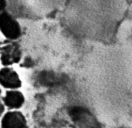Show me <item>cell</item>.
<instances>
[{"label":"cell","instance_id":"6da1fadb","mask_svg":"<svg viewBox=\"0 0 132 128\" xmlns=\"http://www.w3.org/2000/svg\"><path fill=\"white\" fill-rule=\"evenodd\" d=\"M0 31L5 37L10 40H15L21 35L19 23L5 12L0 13Z\"/></svg>","mask_w":132,"mask_h":128},{"label":"cell","instance_id":"7a4b0ae2","mask_svg":"<svg viewBox=\"0 0 132 128\" xmlns=\"http://www.w3.org/2000/svg\"><path fill=\"white\" fill-rule=\"evenodd\" d=\"M21 52L17 44H10L1 49V61L4 65H9L16 63L20 60Z\"/></svg>","mask_w":132,"mask_h":128},{"label":"cell","instance_id":"3957f363","mask_svg":"<svg viewBox=\"0 0 132 128\" xmlns=\"http://www.w3.org/2000/svg\"><path fill=\"white\" fill-rule=\"evenodd\" d=\"M0 84L4 87L16 89L21 85L17 72L11 68L5 67L0 70Z\"/></svg>","mask_w":132,"mask_h":128},{"label":"cell","instance_id":"277c9868","mask_svg":"<svg viewBox=\"0 0 132 128\" xmlns=\"http://www.w3.org/2000/svg\"><path fill=\"white\" fill-rule=\"evenodd\" d=\"M2 128H27L25 118L18 111H10L3 116L1 121Z\"/></svg>","mask_w":132,"mask_h":128},{"label":"cell","instance_id":"5b68a950","mask_svg":"<svg viewBox=\"0 0 132 128\" xmlns=\"http://www.w3.org/2000/svg\"><path fill=\"white\" fill-rule=\"evenodd\" d=\"M24 96L22 93L17 91H9L6 93L3 102L7 107L11 109H18L24 103Z\"/></svg>","mask_w":132,"mask_h":128},{"label":"cell","instance_id":"8992f818","mask_svg":"<svg viewBox=\"0 0 132 128\" xmlns=\"http://www.w3.org/2000/svg\"><path fill=\"white\" fill-rule=\"evenodd\" d=\"M5 6H6L5 0H0V13L2 12L3 10L5 9Z\"/></svg>","mask_w":132,"mask_h":128},{"label":"cell","instance_id":"52a82bcc","mask_svg":"<svg viewBox=\"0 0 132 128\" xmlns=\"http://www.w3.org/2000/svg\"><path fill=\"white\" fill-rule=\"evenodd\" d=\"M33 63L30 58H27L24 62V65L25 67H31V64Z\"/></svg>","mask_w":132,"mask_h":128},{"label":"cell","instance_id":"ba28073f","mask_svg":"<svg viewBox=\"0 0 132 128\" xmlns=\"http://www.w3.org/2000/svg\"><path fill=\"white\" fill-rule=\"evenodd\" d=\"M4 111V106L0 102V115Z\"/></svg>","mask_w":132,"mask_h":128},{"label":"cell","instance_id":"9c48e42d","mask_svg":"<svg viewBox=\"0 0 132 128\" xmlns=\"http://www.w3.org/2000/svg\"><path fill=\"white\" fill-rule=\"evenodd\" d=\"M1 89H0V94H1Z\"/></svg>","mask_w":132,"mask_h":128}]
</instances>
